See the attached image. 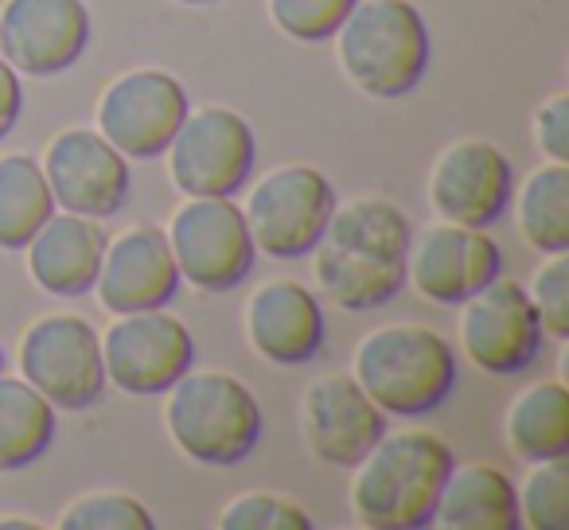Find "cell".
Wrapping results in <instances>:
<instances>
[{"mask_svg": "<svg viewBox=\"0 0 569 530\" xmlns=\"http://www.w3.org/2000/svg\"><path fill=\"white\" fill-rule=\"evenodd\" d=\"M246 336L253 351L273 367H301L325 348V309L301 281H266L246 304Z\"/></svg>", "mask_w": 569, "mask_h": 530, "instance_id": "19", "label": "cell"}, {"mask_svg": "<svg viewBox=\"0 0 569 530\" xmlns=\"http://www.w3.org/2000/svg\"><path fill=\"white\" fill-rule=\"evenodd\" d=\"M530 301L542 320V332L553 340H569V250L546 253L542 270L530 286Z\"/></svg>", "mask_w": 569, "mask_h": 530, "instance_id": "30", "label": "cell"}, {"mask_svg": "<svg viewBox=\"0 0 569 530\" xmlns=\"http://www.w3.org/2000/svg\"><path fill=\"white\" fill-rule=\"evenodd\" d=\"M332 40L351 87L371 98H406L426 79L429 28L413 0H359Z\"/></svg>", "mask_w": 569, "mask_h": 530, "instance_id": "4", "label": "cell"}, {"mask_svg": "<svg viewBox=\"0 0 569 530\" xmlns=\"http://www.w3.org/2000/svg\"><path fill=\"white\" fill-rule=\"evenodd\" d=\"M20 371L56 410H90L106 394L102 340L71 312L36 320L20 340Z\"/></svg>", "mask_w": 569, "mask_h": 530, "instance_id": "9", "label": "cell"}, {"mask_svg": "<svg viewBox=\"0 0 569 530\" xmlns=\"http://www.w3.org/2000/svg\"><path fill=\"white\" fill-rule=\"evenodd\" d=\"M569 468L566 457L538 460L519 491V522L530 530H566L569 527Z\"/></svg>", "mask_w": 569, "mask_h": 530, "instance_id": "26", "label": "cell"}, {"mask_svg": "<svg viewBox=\"0 0 569 530\" xmlns=\"http://www.w3.org/2000/svg\"><path fill=\"white\" fill-rule=\"evenodd\" d=\"M0 374H4V348H0Z\"/></svg>", "mask_w": 569, "mask_h": 530, "instance_id": "35", "label": "cell"}, {"mask_svg": "<svg viewBox=\"0 0 569 530\" xmlns=\"http://www.w3.org/2000/svg\"><path fill=\"white\" fill-rule=\"evenodd\" d=\"M433 522L445 530H519V491L491 464H452Z\"/></svg>", "mask_w": 569, "mask_h": 530, "instance_id": "21", "label": "cell"}, {"mask_svg": "<svg viewBox=\"0 0 569 530\" xmlns=\"http://www.w3.org/2000/svg\"><path fill=\"white\" fill-rule=\"evenodd\" d=\"M413 227L390 199H351L336 207L325 238L312 250L320 293L348 312L390 304L406 289Z\"/></svg>", "mask_w": 569, "mask_h": 530, "instance_id": "1", "label": "cell"}, {"mask_svg": "<svg viewBox=\"0 0 569 530\" xmlns=\"http://www.w3.org/2000/svg\"><path fill=\"white\" fill-rule=\"evenodd\" d=\"M106 230L98 219L87 214H51L36 238L24 246L28 250V273L32 281L51 297H87L94 293L98 270H102L106 253Z\"/></svg>", "mask_w": 569, "mask_h": 530, "instance_id": "20", "label": "cell"}, {"mask_svg": "<svg viewBox=\"0 0 569 530\" xmlns=\"http://www.w3.org/2000/svg\"><path fill=\"white\" fill-rule=\"evenodd\" d=\"M164 394V426L183 457L227 468L258 449L261 406L242 379L222 371H188Z\"/></svg>", "mask_w": 569, "mask_h": 530, "instance_id": "5", "label": "cell"}, {"mask_svg": "<svg viewBox=\"0 0 569 530\" xmlns=\"http://www.w3.org/2000/svg\"><path fill=\"white\" fill-rule=\"evenodd\" d=\"M90 43V12L82 0H4L0 56L17 74L51 79L79 63Z\"/></svg>", "mask_w": 569, "mask_h": 530, "instance_id": "15", "label": "cell"}, {"mask_svg": "<svg viewBox=\"0 0 569 530\" xmlns=\"http://www.w3.org/2000/svg\"><path fill=\"white\" fill-rule=\"evenodd\" d=\"M180 278L199 293H230L250 278L258 246L234 196H188L164 230Z\"/></svg>", "mask_w": 569, "mask_h": 530, "instance_id": "7", "label": "cell"}, {"mask_svg": "<svg viewBox=\"0 0 569 530\" xmlns=\"http://www.w3.org/2000/svg\"><path fill=\"white\" fill-rule=\"evenodd\" d=\"M519 234L530 250H569V168L550 160L519 191Z\"/></svg>", "mask_w": 569, "mask_h": 530, "instance_id": "25", "label": "cell"}, {"mask_svg": "<svg viewBox=\"0 0 569 530\" xmlns=\"http://www.w3.org/2000/svg\"><path fill=\"white\" fill-rule=\"evenodd\" d=\"M387 418H421L457 390V356L449 340L421 324L375 328L356 348V374Z\"/></svg>", "mask_w": 569, "mask_h": 530, "instance_id": "3", "label": "cell"}, {"mask_svg": "<svg viewBox=\"0 0 569 530\" xmlns=\"http://www.w3.org/2000/svg\"><path fill=\"white\" fill-rule=\"evenodd\" d=\"M515 199V168L503 149L468 137L437 157L429 176V203L445 222L491 227L507 214Z\"/></svg>", "mask_w": 569, "mask_h": 530, "instance_id": "16", "label": "cell"}, {"mask_svg": "<svg viewBox=\"0 0 569 530\" xmlns=\"http://www.w3.org/2000/svg\"><path fill=\"white\" fill-rule=\"evenodd\" d=\"M499 270L503 253L488 230L441 219L410 242L406 281H413V289L433 304H465L483 286H491Z\"/></svg>", "mask_w": 569, "mask_h": 530, "instance_id": "14", "label": "cell"}, {"mask_svg": "<svg viewBox=\"0 0 569 530\" xmlns=\"http://www.w3.org/2000/svg\"><path fill=\"white\" fill-rule=\"evenodd\" d=\"M507 444L519 460H558L569 452V394L561 382H538L527 387L503 418Z\"/></svg>", "mask_w": 569, "mask_h": 530, "instance_id": "22", "label": "cell"}, {"mask_svg": "<svg viewBox=\"0 0 569 530\" xmlns=\"http://www.w3.org/2000/svg\"><path fill=\"white\" fill-rule=\"evenodd\" d=\"M168 172L183 196H238L258 164V137L227 106L188 110L168 144Z\"/></svg>", "mask_w": 569, "mask_h": 530, "instance_id": "8", "label": "cell"}, {"mask_svg": "<svg viewBox=\"0 0 569 530\" xmlns=\"http://www.w3.org/2000/svg\"><path fill=\"white\" fill-rule=\"evenodd\" d=\"M43 176L59 207L87 219H110L133 191L129 157L94 129H67L43 152Z\"/></svg>", "mask_w": 569, "mask_h": 530, "instance_id": "13", "label": "cell"}, {"mask_svg": "<svg viewBox=\"0 0 569 530\" xmlns=\"http://www.w3.org/2000/svg\"><path fill=\"white\" fill-rule=\"evenodd\" d=\"M51 214L56 196L40 160L28 152L0 157V250H24Z\"/></svg>", "mask_w": 569, "mask_h": 530, "instance_id": "24", "label": "cell"}, {"mask_svg": "<svg viewBox=\"0 0 569 530\" xmlns=\"http://www.w3.org/2000/svg\"><path fill=\"white\" fill-rule=\"evenodd\" d=\"M301 429L317 460L332 468H356L387 437V413L351 374H332L305 390Z\"/></svg>", "mask_w": 569, "mask_h": 530, "instance_id": "18", "label": "cell"}, {"mask_svg": "<svg viewBox=\"0 0 569 530\" xmlns=\"http://www.w3.org/2000/svg\"><path fill=\"white\" fill-rule=\"evenodd\" d=\"M191 102L176 74L144 67L118 74L98 102V133L129 160L164 157L176 129L183 126Z\"/></svg>", "mask_w": 569, "mask_h": 530, "instance_id": "11", "label": "cell"}, {"mask_svg": "<svg viewBox=\"0 0 569 530\" xmlns=\"http://www.w3.org/2000/svg\"><path fill=\"white\" fill-rule=\"evenodd\" d=\"M340 196L320 168L284 164L261 176L242 207L250 238L266 258L297 261L309 258L332 222Z\"/></svg>", "mask_w": 569, "mask_h": 530, "instance_id": "6", "label": "cell"}, {"mask_svg": "<svg viewBox=\"0 0 569 530\" xmlns=\"http://www.w3.org/2000/svg\"><path fill=\"white\" fill-rule=\"evenodd\" d=\"M56 441V406L28 379L0 374V472H17L43 457Z\"/></svg>", "mask_w": 569, "mask_h": 530, "instance_id": "23", "label": "cell"}, {"mask_svg": "<svg viewBox=\"0 0 569 530\" xmlns=\"http://www.w3.org/2000/svg\"><path fill=\"white\" fill-rule=\"evenodd\" d=\"M452 449L437 433H387L351 480V511L367 530H421L433 522L437 499L452 472Z\"/></svg>", "mask_w": 569, "mask_h": 530, "instance_id": "2", "label": "cell"}, {"mask_svg": "<svg viewBox=\"0 0 569 530\" xmlns=\"http://www.w3.org/2000/svg\"><path fill=\"white\" fill-rule=\"evenodd\" d=\"M59 530H157L152 511L126 491H94L59 514Z\"/></svg>", "mask_w": 569, "mask_h": 530, "instance_id": "27", "label": "cell"}, {"mask_svg": "<svg viewBox=\"0 0 569 530\" xmlns=\"http://www.w3.org/2000/svg\"><path fill=\"white\" fill-rule=\"evenodd\" d=\"M180 266L160 227H129L121 238L106 242L98 270V301L113 317L126 312L168 309L180 293Z\"/></svg>", "mask_w": 569, "mask_h": 530, "instance_id": "17", "label": "cell"}, {"mask_svg": "<svg viewBox=\"0 0 569 530\" xmlns=\"http://www.w3.org/2000/svg\"><path fill=\"white\" fill-rule=\"evenodd\" d=\"M176 4H211V0H176Z\"/></svg>", "mask_w": 569, "mask_h": 530, "instance_id": "34", "label": "cell"}, {"mask_svg": "<svg viewBox=\"0 0 569 530\" xmlns=\"http://www.w3.org/2000/svg\"><path fill=\"white\" fill-rule=\"evenodd\" d=\"M24 110V87H20V74L9 67V59L0 56V141L12 133V126L20 121Z\"/></svg>", "mask_w": 569, "mask_h": 530, "instance_id": "32", "label": "cell"}, {"mask_svg": "<svg viewBox=\"0 0 569 530\" xmlns=\"http://www.w3.org/2000/svg\"><path fill=\"white\" fill-rule=\"evenodd\" d=\"M460 343L468 359L488 374H522L542 356V320L519 281H491L465 301L460 312Z\"/></svg>", "mask_w": 569, "mask_h": 530, "instance_id": "12", "label": "cell"}, {"mask_svg": "<svg viewBox=\"0 0 569 530\" xmlns=\"http://www.w3.org/2000/svg\"><path fill=\"white\" fill-rule=\"evenodd\" d=\"M359 0H269V17L289 40L325 43L340 32Z\"/></svg>", "mask_w": 569, "mask_h": 530, "instance_id": "28", "label": "cell"}, {"mask_svg": "<svg viewBox=\"0 0 569 530\" xmlns=\"http://www.w3.org/2000/svg\"><path fill=\"white\" fill-rule=\"evenodd\" d=\"M535 141L550 160H569V94H553L535 118Z\"/></svg>", "mask_w": 569, "mask_h": 530, "instance_id": "31", "label": "cell"}, {"mask_svg": "<svg viewBox=\"0 0 569 530\" xmlns=\"http://www.w3.org/2000/svg\"><path fill=\"white\" fill-rule=\"evenodd\" d=\"M0 530H40V522H32V519H0Z\"/></svg>", "mask_w": 569, "mask_h": 530, "instance_id": "33", "label": "cell"}, {"mask_svg": "<svg viewBox=\"0 0 569 530\" xmlns=\"http://www.w3.org/2000/svg\"><path fill=\"white\" fill-rule=\"evenodd\" d=\"M98 340H102L106 382L137 398L164 394L196 367V340L188 324L168 317L164 309L126 312Z\"/></svg>", "mask_w": 569, "mask_h": 530, "instance_id": "10", "label": "cell"}, {"mask_svg": "<svg viewBox=\"0 0 569 530\" xmlns=\"http://www.w3.org/2000/svg\"><path fill=\"white\" fill-rule=\"evenodd\" d=\"M312 514L301 503L269 491H250L222 507L219 530H312Z\"/></svg>", "mask_w": 569, "mask_h": 530, "instance_id": "29", "label": "cell"}]
</instances>
